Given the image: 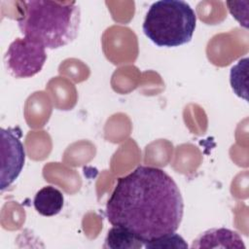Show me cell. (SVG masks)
I'll use <instances>...</instances> for the list:
<instances>
[{
  "label": "cell",
  "instance_id": "obj_1",
  "mask_svg": "<svg viewBox=\"0 0 249 249\" xmlns=\"http://www.w3.org/2000/svg\"><path fill=\"white\" fill-rule=\"evenodd\" d=\"M183 212V197L173 178L146 165L118 179L105 207L112 226L129 231L144 244L175 232Z\"/></svg>",
  "mask_w": 249,
  "mask_h": 249
},
{
  "label": "cell",
  "instance_id": "obj_2",
  "mask_svg": "<svg viewBox=\"0 0 249 249\" xmlns=\"http://www.w3.org/2000/svg\"><path fill=\"white\" fill-rule=\"evenodd\" d=\"M19 4L18 23L23 37L48 49L64 47L76 39L81 21L76 1L30 0Z\"/></svg>",
  "mask_w": 249,
  "mask_h": 249
},
{
  "label": "cell",
  "instance_id": "obj_3",
  "mask_svg": "<svg viewBox=\"0 0 249 249\" xmlns=\"http://www.w3.org/2000/svg\"><path fill=\"white\" fill-rule=\"evenodd\" d=\"M196 26V15L182 0L154 2L145 17L142 29L158 47H179L192 40Z\"/></svg>",
  "mask_w": 249,
  "mask_h": 249
},
{
  "label": "cell",
  "instance_id": "obj_4",
  "mask_svg": "<svg viewBox=\"0 0 249 249\" xmlns=\"http://www.w3.org/2000/svg\"><path fill=\"white\" fill-rule=\"evenodd\" d=\"M47 59L46 48L26 37L14 40L5 55L4 63L15 78H30L39 73Z\"/></svg>",
  "mask_w": 249,
  "mask_h": 249
},
{
  "label": "cell",
  "instance_id": "obj_5",
  "mask_svg": "<svg viewBox=\"0 0 249 249\" xmlns=\"http://www.w3.org/2000/svg\"><path fill=\"white\" fill-rule=\"evenodd\" d=\"M1 138V190L3 191L19 175L25 161V151L15 129L2 128Z\"/></svg>",
  "mask_w": 249,
  "mask_h": 249
},
{
  "label": "cell",
  "instance_id": "obj_6",
  "mask_svg": "<svg viewBox=\"0 0 249 249\" xmlns=\"http://www.w3.org/2000/svg\"><path fill=\"white\" fill-rule=\"evenodd\" d=\"M245 248L243 239L229 229H210L201 233L192 245V248Z\"/></svg>",
  "mask_w": 249,
  "mask_h": 249
},
{
  "label": "cell",
  "instance_id": "obj_7",
  "mask_svg": "<svg viewBox=\"0 0 249 249\" xmlns=\"http://www.w3.org/2000/svg\"><path fill=\"white\" fill-rule=\"evenodd\" d=\"M63 202L62 193L53 186H46L40 189L33 199L35 210L46 217L58 214L63 207Z\"/></svg>",
  "mask_w": 249,
  "mask_h": 249
},
{
  "label": "cell",
  "instance_id": "obj_8",
  "mask_svg": "<svg viewBox=\"0 0 249 249\" xmlns=\"http://www.w3.org/2000/svg\"><path fill=\"white\" fill-rule=\"evenodd\" d=\"M144 243L129 231L113 226L107 232L103 248L109 249H140Z\"/></svg>",
  "mask_w": 249,
  "mask_h": 249
},
{
  "label": "cell",
  "instance_id": "obj_9",
  "mask_svg": "<svg viewBox=\"0 0 249 249\" xmlns=\"http://www.w3.org/2000/svg\"><path fill=\"white\" fill-rule=\"evenodd\" d=\"M247 65L248 58L245 57L240 59L235 65H233L231 69L230 81L231 89L234 93L247 100Z\"/></svg>",
  "mask_w": 249,
  "mask_h": 249
},
{
  "label": "cell",
  "instance_id": "obj_10",
  "mask_svg": "<svg viewBox=\"0 0 249 249\" xmlns=\"http://www.w3.org/2000/svg\"><path fill=\"white\" fill-rule=\"evenodd\" d=\"M146 249H154V248H188V244L184 240V238L178 233L172 232L165 235H162L159 238L153 239L144 244Z\"/></svg>",
  "mask_w": 249,
  "mask_h": 249
}]
</instances>
